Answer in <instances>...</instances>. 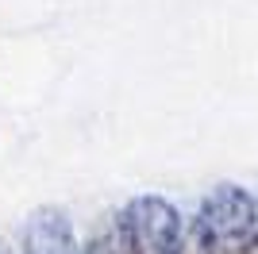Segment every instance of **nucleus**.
Returning <instances> with one entry per match:
<instances>
[{"mask_svg": "<svg viewBox=\"0 0 258 254\" xmlns=\"http://www.w3.org/2000/svg\"><path fill=\"white\" fill-rule=\"evenodd\" d=\"M193 254H258V212L243 189H212L193 227Z\"/></svg>", "mask_w": 258, "mask_h": 254, "instance_id": "nucleus-1", "label": "nucleus"}, {"mask_svg": "<svg viewBox=\"0 0 258 254\" xmlns=\"http://www.w3.org/2000/svg\"><path fill=\"white\" fill-rule=\"evenodd\" d=\"M23 254H77L74 250V231H70L62 212H39L27 223Z\"/></svg>", "mask_w": 258, "mask_h": 254, "instance_id": "nucleus-3", "label": "nucleus"}, {"mask_svg": "<svg viewBox=\"0 0 258 254\" xmlns=\"http://www.w3.org/2000/svg\"><path fill=\"white\" fill-rule=\"evenodd\" d=\"M131 254H181V223L162 197H139L123 212Z\"/></svg>", "mask_w": 258, "mask_h": 254, "instance_id": "nucleus-2", "label": "nucleus"}, {"mask_svg": "<svg viewBox=\"0 0 258 254\" xmlns=\"http://www.w3.org/2000/svg\"><path fill=\"white\" fill-rule=\"evenodd\" d=\"M89 254H131L127 246V231H123V220L112 223V227H104V231L89 243Z\"/></svg>", "mask_w": 258, "mask_h": 254, "instance_id": "nucleus-4", "label": "nucleus"}]
</instances>
